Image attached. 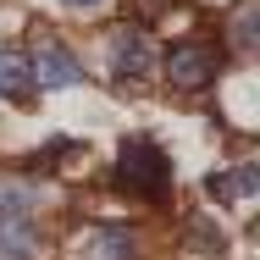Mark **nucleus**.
Returning <instances> with one entry per match:
<instances>
[{
	"label": "nucleus",
	"mask_w": 260,
	"mask_h": 260,
	"mask_svg": "<svg viewBox=\"0 0 260 260\" xmlns=\"http://www.w3.org/2000/svg\"><path fill=\"white\" fill-rule=\"evenodd\" d=\"M116 183H122L127 194H139V200H166V188H172V160L160 155L150 139H127V144L116 150Z\"/></svg>",
	"instance_id": "f257e3e1"
},
{
	"label": "nucleus",
	"mask_w": 260,
	"mask_h": 260,
	"mask_svg": "<svg viewBox=\"0 0 260 260\" xmlns=\"http://www.w3.org/2000/svg\"><path fill=\"white\" fill-rule=\"evenodd\" d=\"M28 72H34V83H39V89H78V83H83V61L67 50L55 34H39V39H34Z\"/></svg>",
	"instance_id": "7ed1b4c3"
},
{
	"label": "nucleus",
	"mask_w": 260,
	"mask_h": 260,
	"mask_svg": "<svg viewBox=\"0 0 260 260\" xmlns=\"http://www.w3.org/2000/svg\"><path fill=\"white\" fill-rule=\"evenodd\" d=\"M72 260H133V233L127 227H89L72 238Z\"/></svg>",
	"instance_id": "39448f33"
},
{
	"label": "nucleus",
	"mask_w": 260,
	"mask_h": 260,
	"mask_svg": "<svg viewBox=\"0 0 260 260\" xmlns=\"http://www.w3.org/2000/svg\"><path fill=\"white\" fill-rule=\"evenodd\" d=\"M227 34H233V45H238V50H255V39H260V0H244V6L233 11Z\"/></svg>",
	"instance_id": "1a4fd4ad"
},
{
	"label": "nucleus",
	"mask_w": 260,
	"mask_h": 260,
	"mask_svg": "<svg viewBox=\"0 0 260 260\" xmlns=\"http://www.w3.org/2000/svg\"><path fill=\"white\" fill-rule=\"evenodd\" d=\"M0 94L11 105L34 100V72H28V55L22 50H0Z\"/></svg>",
	"instance_id": "6e6552de"
},
{
	"label": "nucleus",
	"mask_w": 260,
	"mask_h": 260,
	"mask_svg": "<svg viewBox=\"0 0 260 260\" xmlns=\"http://www.w3.org/2000/svg\"><path fill=\"white\" fill-rule=\"evenodd\" d=\"M205 194L210 200H255L260 194V166L255 160H244V166H227V172H210L205 177Z\"/></svg>",
	"instance_id": "423d86ee"
},
{
	"label": "nucleus",
	"mask_w": 260,
	"mask_h": 260,
	"mask_svg": "<svg viewBox=\"0 0 260 260\" xmlns=\"http://www.w3.org/2000/svg\"><path fill=\"white\" fill-rule=\"evenodd\" d=\"M0 260H39V227L28 216L0 221Z\"/></svg>",
	"instance_id": "0eeeda50"
},
{
	"label": "nucleus",
	"mask_w": 260,
	"mask_h": 260,
	"mask_svg": "<svg viewBox=\"0 0 260 260\" xmlns=\"http://www.w3.org/2000/svg\"><path fill=\"white\" fill-rule=\"evenodd\" d=\"M133 6H139V17H144V22H150V17H160V11H172V6H177V0H133Z\"/></svg>",
	"instance_id": "9d476101"
},
{
	"label": "nucleus",
	"mask_w": 260,
	"mask_h": 260,
	"mask_svg": "<svg viewBox=\"0 0 260 260\" xmlns=\"http://www.w3.org/2000/svg\"><path fill=\"white\" fill-rule=\"evenodd\" d=\"M150 61H155V50H150V34L144 28H116L111 34V72L122 78V83H139L144 72H150Z\"/></svg>",
	"instance_id": "20e7f679"
},
{
	"label": "nucleus",
	"mask_w": 260,
	"mask_h": 260,
	"mask_svg": "<svg viewBox=\"0 0 260 260\" xmlns=\"http://www.w3.org/2000/svg\"><path fill=\"white\" fill-rule=\"evenodd\" d=\"M67 6H78V11H94V6H105V0H67Z\"/></svg>",
	"instance_id": "9b49d317"
},
{
	"label": "nucleus",
	"mask_w": 260,
	"mask_h": 260,
	"mask_svg": "<svg viewBox=\"0 0 260 260\" xmlns=\"http://www.w3.org/2000/svg\"><path fill=\"white\" fill-rule=\"evenodd\" d=\"M216 72H221V55L210 50L205 39H183V45L166 50V83H172L177 94H200V89H210Z\"/></svg>",
	"instance_id": "f03ea898"
}]
</instances>
